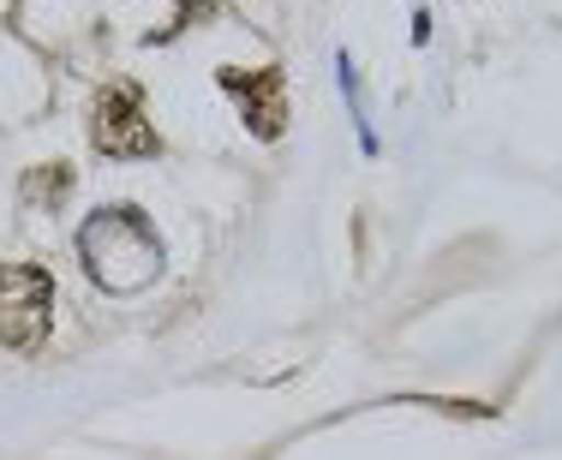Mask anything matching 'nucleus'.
Here are the masks:
<instances>
[{"label":"nucleus","instance_id":"7ed1b4c3","mask_svg":"<svg viewBox=\"0 0 562 460\" xmlns=\"http://www.w3.org/2000/svg\"><path fill=\"white\" fill-rule=\"evenodd\" d=\"M216 85L234 97V108H239V120H246L251 138L270 144V138L288 132V97H281V72H276V66H258V72H246V66H222Z\"/></svg>","mask_w":562,"mask_h":460},{"label":"nucleus","instance_id":"f257e3e1","mask_svg":"<svg viewBox=\"0 0 562 460\" xmlns=\"http://www.w3.org/2000/svg\"><path fill=\"white\" fill-rule=\"evenodd\" d=\"M78 257L102 293H138L162 276V234L138 204H102L78 227Z\"/></svg>","mask_w":562,"mask_h":460},{"label":"nucleus","instance_id":"20e7f679","mask_svg":"<svg viewBox=\"0 0 562 460\" xmlns=\"http://www.w3.org/2000/svg\"><path fill=\"white\" fill-rule=\"evenodd\" d=\"M48 305H55V281L36 263L7 269V354H31L48 335Z\"/></svg>","mask_w":562,"mask_h":460},{"label":"nucleus","instance_id":"f03ea898","mask_svg":"<svg viewBox=\"0 0 562 460\" xmlns=\"http://www.w3.org/2000/svg\"><path fill=\"white\" fill-rule=\"evenodd\" d=\"M90 144L114 161H132V156H162V138L156 126L144 120V97L138 90H102L97 102V120H90Z\"/></svg>","mask_w":562,"mask_h":460}]
</instances>
